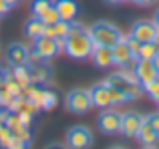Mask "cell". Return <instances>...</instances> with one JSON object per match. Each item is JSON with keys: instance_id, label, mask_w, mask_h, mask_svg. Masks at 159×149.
I'll use <instances>...</instances> for the list:
<instances>
[{"instance_id": "36", "label": "cell", "mask_w": 159, "mask_h": 149, "mask_svg": "<svg viewBox=\"0 0 159 149\" xmlns=\"http://www.w3.org/2000/svg\"><path fill=\"white\" fill-rule=\"evenodd\" d=\"M2 107H4V105H2V103H0V109H2Z\"/></svg>"}, {"instance_id": "19", "label": "cell", "mask_w": 159, "mask_h": 149, "mask_svg": "<svg viewBox=\"0 0 159 149\" xmlns=\"http://www.w3.org/2000/svg\"><path fill=\"white\" fill-rule=\"evenodd\" d=\"M70 28L69 20H57L52 24H44V36H51V38H65L66 32Z\"/></svg>"}, {"instance_id": "27", "label": "cell", "mask_w": 159, "mask_h": 149, "mask_svg": "<svg viewBox=\"0 0 159 149\" xmlns=\"http://www.w3.org/2000/svg\"><path fill=\"white\" fill-rule=\"evenodd\" d=\"M16 115H18V121L22 123V125H26V127H30V125H32V121H34V115L28 113V111H24V109H22V111H18Z\"/></svg>"}, {"instance_id": "28", "label": "cell", "mask_w": 159, "mask_h": 149, "mask_svg": "<svg viewBox=\"0 0 159 149\" xmlns=\"http://www.w3.org/2000/svg\"><path fill=\"white\" fill-rule=\"evenodd\" d=\"M127 2L135 4V6H143V8H147V6H155L157 0H127Z\"/></svg>"}, {"instance_id": "32", "label": "cell", "mask_w": 159, "mask_h": 149, "mask_svg": "<svg viewBox=\"0 0 159 149\" xmlns=\"http://www.w3.org/2000/svg\"><path fill=\"white\" fill-rule=\"evenodd\" d=\"M153 65H155V69H157V73H159V52L153 56Z\"/></svg>"}, {"instance_id": "18", "label": "cell", "mask_w": 159, "mask_h": 149, "mask_svg": "<svg viewBox=\"0 0 159 149\" xmlns=\"http://www.w3.org/2000/svg\"><path fill=\"white\" fill-rule=\"evenodd\" d=\"M22 32H24V34H26L30 40H36V38H40V36L44 34V22L39 18V16H30V18L24 22Z\"/></svg>"}, {"instance_id": "26", "label": "cell", "mask_w": 159, "mask_h": 149, "mask_svg": "<svg viewBox=\"0 0 159 149\" xmlns=\"http://www.w3.org/2000/svg\"><path fill=\"white\" fill-rule=\"evenodd\" d=\"M12 77V73H10V65H0V89H2L4 85H6V81Z\"/></svg>"}, {"instance_id": "12", "label": "cell", "mask_w": 159, "mask_h": 149, "mask_svg": "<svg viewBox=\"0 0 159 149\" xmlns=\"http://www.w3.org/2000/svg\"><path fill=\"white\" fill-rule=\"evenodd\" d=\"M141 123H143V115L137 113V111H127V113L121 115V133L129 139H135Z\"/></svg>"}, {"instance_id": "7", "label": "cell", "mask_w": 159, "mask_h": 149, "mask_svg": "<svg viewBox=\"0 0 159 149\" xmlns=\"http://www.w3.org/2000/svg\"><path fill=\"white\" fill-rule=\"evenodd\" d=\"M159 28L157 24L153 22V20H147V18H141V20H135L131 26V30H129V36H133V38H137L139 43H153L157 36Z\"/></svg>"}, {"instance_id": "20", "label": "cell", "mask_w": 159, "mask_h": 149, "mask_svg": "<svg viewBox=\"0 0 159 149\" xmlns=\"http://www.w3.org/2000/svg\"><path fill=\"white\" fill-rule=\"evenodd\" d=\"M57 93L54 91H48L47 87H43V91H40V97H39V107L40 111H52L54 107H57Z\"/></svg>"}, {"instance_id": "23", "label": "cell", "mask_w": 159, "mask_h": 149, "mask_svg": "<svg viewBox=\"0 0 159 149\" xmlns=\"http://www.w3.org/2000/svg\"><path fill=\"white\" fill-rule=\"evenodd\" d=\"M54 0H30V10H32V16H40L48 6H52Z\"/></svg>"}, {"instance_id": "16", "label": "cell", "mask_w": 159, "mask_h": 149, "mask_svg": "<svg viewBox=\"0 0 159 149\" xmlns=\"http://www.w3.org/2000/svg\"><path fill=\"white\" fill-rule=\"evenodd\" d=\"M135 139L143 147H155L157 143H159V133L153 129L151 125H147V123L143 121V123H141V127H139V131H137V135H135Z\"/></svg>"}, {"instance_id": "37", "label": "cell", "mask_w": 159, "mask_h": 149, "mask_svg": "<svg viewBox=\"0 0 159 149\" xmlns=\"http://www.w3.org/2000/svg\"><path fill=\"white\" fill-rule=\"evenodd\" d=\"M157 107H159V101H157Z\"/></svg>"}, {"instance_id": "6", "label": "cell", "mask_w": 159, "mask_h": 149, "mask_svg": "<svg viewBox=\"0 0 159 149\" xmlns=\"http://www.w3.org/2000/svg\"><path fill=\"white\" fill-rule=\"evenodd\" d=\"M65 139H66V147H70V149H87V147L93 145V133L85 125L70 127L66 131Z\"/></svg>"}, {"instance_id": "8", "label": "cell", "mask_w": 159, "mask_h": 149, "mask_svg": "<svg viewBox=\"0 0 159 149\" xmlns=\"http://www.w3.org/2000/svg\"><path fill=\"white\" fill-rule=\"evenodd\" d=\"M32 48L36 51V55L40 56V61H52L54 56L61 55V47H58V40L57 38H51V36H40V38L34 40Z\"/></svg>"}, {"instance_id": "13", "label": "cell", "mask_w": 159, "mask_h": 149, "mask_svg": "<svg viewBox=\"0 0 159 149\" xmlns=\"http://www.w3.org/2000/svg\"><path fill=\"white\" fill-rule=\"evenodd\" d=\"M30 77L34 85L47 87L48 83L52 81V69L48 65V61H36V63H30Z\"/></svg>"}, {"instance_id": "31", "label": "cell", "mask_w": 159, "mask_h": 149, "mask_svg": "<svg viewBox=\"0 0 159 149\" xmlns=\"http://www.w3.org/2000/svg\"><path fill=\"white\" fill-rule=\"evenodd\" d=\"M6 2H8V4H10V6H12V8H14V6H18V4H22V2H24V0H6Z\"/></svg>"}, {"instance_id": "29", "label": "cell", "mask_w": 159, "mask_h": 149, "mask_svg": "<svg viewBox=\"0 0 159 149\" xmlns=\"http://www.w3.org/2000/svg\"><path fill=\"white\" fill-rule=\"evenodd\" d=\"M10 10H12V6H10V4H8L6 0H0V18H2V16H6Z\"/></svg>"}, {"instance_id": "10", "label": "cell", "mask_w": 159, "mask_h": 149, "mask_svg": "<svg viewBox=\"0 0 159 149\" xmlns=\"http://www.w3.org/2000/svg\"><path fill=\"white\" fill-rule=\"evenodd\" d=\"M135 59L137 56H135V52L131 51V47L127 44L125 36L117 44H113V65H117V67H121V69H127L129 65H133Z\"/></svg>"}, {"instance_id": "15", "label": "cell", "mask_w": 159, "mask_h": 149, "mask_svg": "<svg viewBox=\"0 0 159 149\" xmlns=\"http://www.w3.org/2000/svg\"><path fill=\"white\" fill-rule=\"evenodd\" d=\"M28 48L24 43H12L6 48V63L10 65H20V63H28Z\"/></svg>"}, {"instance_id": "34", "label": "cell", "mask_w": 159, "mask_h": 149, "mask_svg": "<svg viewBox=\"0 0 159 149\" xmlns=\"http://www.w3.org/2000/svg\"><path fill=\"white\" fill-rule=\"evenodd\" d=\"M153 44H155V48H157V52H159V32H157V36H155V40H153Z\"/></svg>"}, {"instance_id": "33", "label": "cell", "mask_w": 159, "mask_h": 149, "mask_svg": "<svg viewBox=\"0 0 159 149\" xmlns=\"http://www.w3.org/2000/svg\"><path fill=\"white\" fill-rule=\"evenodd\" d=\"M153 22L157 24V28H159V8L155 10V16H153Z\"/></svg>"}, {"instance_id": "21", "label": "cell", "mask_w": 159, "mask_h": 149, "mask_svg": "<svg viewBox=\"0 0 159 149\" xmlns=\"http://www.w3.org/2000/svg\"><path fill=\"white\" fill-rule=\"evenodd\" d=\"M143 93H147V97L151 99V101H159V74L153 81H149L147 85H143Z\"/></svg>"}, {"instance_id": "9", "label": "cell", "mask_w": 159, "mask_h": 149, "mask_svg": "<svg viewBox=\"0 0 159 149\" xmlns=\"http://www.w3.org/2000/svg\"><path fill=\"white\" fill-rule=\"evenodd\" d=\"M133 74L137 77V81L141 85H147L159 73H157L155 65H153V59H135L133 61Z\"/></svg>"}, {"instance_id": "25", "label": "cell", "mask_w": 159, "mask_h": 149, "mask_svg": "<svg viewBox=\"0 0 159 149\" xmlns=\"http://www.w3.org/2000/svg\"><path fill=\"white\" fill-rule=\"evenodd\" d=\"M143 121L147 123V125H151L153 129L159 133V111H155V113H149V115H145L143 117Z\"/></svg>"}, {"instance_id": "11", "label": "cell", "mask_w": 159, "mask_h": 149, "mask_svg": "<svg viewBox=\"0 0 159 149\" xmlns=\"http://www.w3.org/2000/svg\"><path fill=\"white\" fill-rule=\"evenodd\" d=\"M91 99H93V107H99V109H107V107H113V97H111V85H107L105 81L97 83L89 89Z\"/></svg>"}, {"instance_id": "3", "label": "cell", "mask_w": 159, "mask_h": 149, "mask_svg": "<svg viewBox=\"0 0 159 149\" xmlns=\"http://www.w3.org/2000/svg\"><path fill=\"white\" fill-rule=\"evenodd\" d=\"M89 32H91V38H93L95 44H105V47H113V44H117L123 38V32L113 22H107V20H99V22L91 24Z\"/></svg>"}, {"instance_id": "2", "label": "cell", "mask_w": 159, "mask_h": 149, "mask_svg": "<svg viewBox=\"0 0 159 149\" xmlns=\"http://www.w3.org/2000/svg\"><path fill=\"white\" fill-rule=\"evenodd\" d=\"M107 85L119 89L121 93H125L129 97V101H137V99L143 95V85L137 81V77L133 74V71H127V69H121V71L111 73L105 79Z\"/></svg>"}, {"instance_id": "17", "label": "cell", "mask_w": 159, "mask_h": 149, "mask_svg": "<svg viewBox=\"0 0 159 149\" xmlns=\"http://www.w3.org/2000/svg\"><path fill=\"white\" fill-rule=\"evenodd\" d=\"M54 6H57L58 14H61L62 20H69L73 22L79 16V4L75 0H54Z\"/></svg>"}, {"instance_id": "24", "label": "cell", "mask_w": 159, "mask_h": 149, "mask_svg": "<svg viewBox=\"0 0 159 149\" xmlns=\"http://www.w3.org/2000/svg\"><path fill=\"white\" fill-rule=\"evenodd\" d=\"M39 18H40V20H43V22H44V24H52V22H57V20H61V14H58V10H57V6H54V4H52V6H48V8H47V10H44V12H43V14H40V16H39Z\"/></svg>"}, {"instance_id": "35", "label": "cell", "mask_w": 159, "mask_h": 149, "mask_svg": "<svg viewBox=\"0 0 159 149\" xmlns=\"http://www.w3.org/2000/svg\"><path fill=\"white\" fill-rule=\"evenodd\" d=\"M4 129H6V123H2V121H0V133H2Z\"/></svg>"}, {"instance_id": "4", "label": "cell", "mask_w": 159, "mask_h": 149, "mask_svg": "<svg viewBox=\"0 0 159 149\" xmlns=\"http://www.w3.org/2000/svg\"><path fill=\"white\" fill-rule=\"evenodd\" d=\"M65 105L70 113L75 115H85L93 109V99H91L89 89H73L66 93Z\"/></svg>"}, {"instance_id": "22", "label": "cell", "mask_w": 159, "mask_h": 149, "mask_svg": "<svg viewBox=\"0 0 159 149\" xmlns=\"http://www.w3.org/2000/svg\"><path fill=\"white\" fill-rule=\"evenodd\" d=\"M157 55V48L153 43H141L139 51H137V59H153Z\"/></svg>"}, {"instance_id": "14", "label": "cell", "mask_w": 159, "mask_h": 149, "mask_svg": "<svg viewBox=\"0 0 159 149\" xmlns=\"http://www.w3.org/2000/svg\"><path fill=\"white\" fill-rule=\"evenodd\" d=\"M89 59H93V65L99 69H109L113 67V47H105V44H95L93 52Z\"/></svg>"}, {"instance_id": "30", "label": "cell", "mask_w": 159, "mask_h": 149, "mask_svg": "<svg viewBox=\"0 0 159 149\" xmlns=\"http://www.w3.org/2000/svg\"><path fill=\"white\" fill-rule=\"evenodd\" d=\"M107 4H111V6H119V4H123L125 0H105Z\"/></svg>"}, {"instance_id": "1", "label": "cell", "mask_w": 159, "mask_h": 149, "mask_svg": "<svg viewBox=\"0 0 159 149\" xmlns=\"http://www.w3.org/2000/svg\"><path fill=\"white\" fill-rule=\"evenodd\" d=\"M93 47H95V43H93V38H91L89 26L73 20L69 32H66V36H65V51L62 52H66V55L75 61H85V59L91 56Z\"/></svg>"}, {"instance_id": "5", "label": "cell", "mask_w": 159, "mask_h": 149, "mask_svg": "<svg viewBox=\"0 0 159 149\" xmlns=\"http://www.w3.org/2000/svg\"><path fill=\"white\" fill-rule=\"evenodd\" d=\"M121 115L115 109H101L97 117V127L103 135H119L121 133Z\"/></svg>"}]
</instances>
